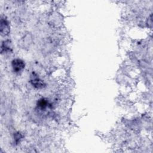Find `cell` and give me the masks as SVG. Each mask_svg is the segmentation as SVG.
<instances>
[{
  "label": "cell",
  "mask_w": 153,
  "mask_h": 153,
  "mask_svg": "<svg viewBox=\"0 0 153 153\" xmlns=\"http://www.w3.org/2000/svg\"><path fill=\"white\" fill-rule=\"evenodd\" d=\"M12 66L13 70L16 72H19L25 68V63L23 60L19 59H16L13 60Z\"/></svg>",
  "instance_id": "obj_1"
},
{
  "label": "cell",
  "mask_w": 153,
  "mask_h": 153,
  "mask_svg": "<svg viewBox=\"0 0 153 153\" xmlns=\"http://www.w3.org/2000/svg\"><path fill=\"white\" fill-rule=\"evenodd\" d=\"M10 32V26L7 20L1 19V32L2 35H7Z\"/></svg>",
  "instance_id": "obj_3"
},
{
  "label": "cell",
  "mask_w": 153,
  "mask_h": 153,
  "mask_svg": "<svg viewBox=\"0 0 153 153\" xmlns=\"http://www.w3.org/2000/svg\"><path fill=\"white\" fill-rule=\"evenodd\" d=\"M15 137V139L17 141H18V140H19L22 137V136L21 135V134L20 133H17L15 134V137Z\"/></svg>",
  "instance_id": "obj_5"
},
{
  "label": "cell",
  "mask_w": 153,
  "mask_h": 153,
  "mask_svg": "<svg viewBox=\"0 0 153 153\" xmlns=\"http://www.w3.org/2000/svg\"><path fill=\"white\" fill-rule=\"evenodd\" d=\"M38 105L41 109H43V108L44 109L47 106V102L45 99H41L39 100Z\"/></svg>",
  "instance_id": "obj_4"
},
{
  "label": "cell",
  "mask_w": 153,
  "mask_h": 153,
  "mask_svg": "<svg viewBox=\"0 0 153 153\" xmlns=\"http://www.w3.org/2000/svg\"><path fill=\"white\" fill-rule=\"evenodd\" d=\"M30 82L32 84L35 88H42L45 85L44 82L41 79H40L37 75L33 74V76H31Z\"/></svg>",
  "instance_id": "obj_2"
}]
</instances>
